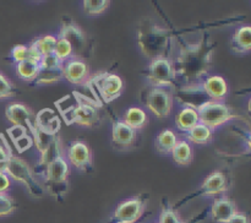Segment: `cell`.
<instances>
[{
  "mask_svg": "<svg viewBox=\"0 0 251 223\" xmlns=\"http://www.w3.org/2000/svg\"><path fill=\"white\" fill-rule=\"evenodd\" d=\"M216 47V42L208 33L198 41L181 44L176 60L172 63L176 80L183 85L184 91L193 90L207 77L213 65Z\"/></svg>",
  "mask_w": 251,
  "mask_h": 223,
  "instance_id": "1",
  "label": "cell"
},
{
  "mask_svg": "<svg viewBox=\"0 0 251 223\" xmlns=\"http://www.w3.org/2000/svg\"><path fill=\"white\" fill-rule=\"evenodd\" d=\"M172 32L167 27L157 24L151 17H145L136 28V41L140 50L146 58H168L172 46Z\"/></svg>",
  "mask_w": 251,
  "mask_h": 223,
  "instance_id": "2",
  "label": "cell"
},
{
  "mask_svg": "<svg viewBox=\"0 0 251 223\" xmlns=\"http://www.w3.org/2000/svg\"><path fill=\"white\" fill-rule=\"evenodd\" d=\"M5 173L9 175L10 179H14L15 181L24 184L28 193L34 198H42L46 194L43 186L36 180L33 171L29 168L27 162L21 157L15 156L11 151L9 153V161H7L6 168H5Z\"/></svg>",
  "mask_w": 251,
  "mask_h": 223,
  "instance_id": "3",
  "label": "cell"
},
{
  "mask_svg": "<svg viewBox=\"0 0 251 223\" xmlns=\"http://www.w3.org/2000/svg\"><path fill=\"white\" fill-rule=\"evenodd\" d=\"M199 115V122L211 130L222 126L234 118L232 109L225 102L205 100L195 107Z\"/></svg>",
  "mask_w": 251,
  "mask_h": 223,
  "instance_id": "4",
  "label": "cell"
},
{
  "mask_svg": "<svg viewBox=\"0 0 251 223\" xmlns=\"http://www.w3.org/2000/svg\"><path fill=\"white\" fill-rule=\"evenodd\" d=\"M147 200L146 194L125 198L115 207L107 223H137L144 216Z\"/></svg>",
  "mask_w": 251,
  "mask_h": 223,
  "instance_id": "5",
  "label": "cell"
},
{
  "mask_svg": "<svg viewBox=\"0 0 251 223\" xmlns=\"http://www.w3.org/2000/svg\"><path fill=\"white\" fill-rule=\"evenodd\" d=\"M146 78L153 87L166 88L173 86L176 81L173 63L169 58H157L151 60L146 71Z\"/></svg>",
  "mask_w": 251,
  "mask_h": 223,
  "instance_id": "6",
  "label": "cell"
},
{
  "mask_svg": "<svg viewBox=\"0 0 251 223\" xmlns=\"http://www.w3.org/2000/svg\"><path fill=\"white\" fill-rule=\"evenodd\" d=\"M228 189H229V179H228L227 174L222 171H215L206 176L203 183L201 184V186L195 193L181 200L179 203H176V207L188 202L190 198H200V196H221Z\"/></svg>",
  "mask_w": 251,
  "mask_h": 223,
  "instance_id": "7",
  "label": "cell"
},
{
  "mask_svg": "<svg viewBox=\"0 0 251 223\" xmlns=\"http://www.w3.org/2000/svg\"><path fill=\"white\" fill-rule=\"evenodd\" d=\"M58 37L66 39L71 44L74 49V58L81 59L85 56V53L87 51V36L75 21L69 17L63 19Z\"/></svg>",
  "mask_w": 251,
  "mask_h": 223,
  "instance_id": "8",
  "label": "cell"
},
{
  "mask_svg": "<svg viewBox=\"0 0 251 223\" xmlns=\"http://www.w3.org/2000/svg\"><path fill=\"white\" fill-rule=\"evenodd\" d=\"M66 157H68L66 161L77 171L83 173H91L93 171L92 149L87 142L82 140L71 141L66 149Z\"/></svg>",
  "mask_w": 251,
  "mask_h": 223,
  "instance_id": "9",
  "label": "cell"
},
{
  "mask_svg": "<svg viewBox=\"0 0 251 223\" xmlns=\"http://www.w3.org/2000/svg\"><path fill=\"white\" fill-rule=\"evenodd\" d=\"M145 104L159 119L169 117L173 108V97L166 88L152 87L145 97Z\"/></svg>",
  "mask_w": 251,
  "mask_h": 223,
  "instance_id": "10",
  "label": "cell"
},
{
  "mask_svg": "<svg viewBox=\"0 0 251 223\" xmlns=\"http://www.w3.org/2000/svg\"><path fill=\"white\" fill-rule=\"evenodd\" d=\"M5 117L14 126L27 129L29 132L36 125V115L33 114L31 108L24 103H10L5 108Z\"/></svg>",
  "mask_w": 251,
  "mask_h": 223,
  "instance_id": "11",
  "label": "cell"
},
{
  "mask_svg": "<svg viewBox=\"0 0 251 223\" xmlns=\"http://www.w3.org/2000/svg\"><path fill=\"white\" fill-rule=\"evenodd\" d=\"M96 83H97L98 92L105 103H110L112 100L117 99L122 95L123 88H124L123 78L113 73L100 76Z\"/></svg>",
  "mask_w": 251,
  "mask_h": 223,
  "instance_id": "12",
  "label": "cell"
},
{
  "mask_svg": "<svg viewBox=\"0 0 251 223\" xmlns=\"http://www.w3.org/2000/svg\"><path fill=\"white\" fill-rule=\"evenodd\" d=\"M69 114H71L70 122L85 127L97 126L100 122V115L97 107L88 102L77 103V105L74 107Z\"/></svg>",
  "mask_w": 251,
  "mask_h": 223,
  "instance_id": "13",
  "label": "cell"
},
{
  "mask_svg": "<svg viewBox=\"0 0 251 223\" xmlns=\"http://www.w3.org/2000/svg\"><path fill=\"white\" fill-rule=\"evenodd\" d=\"M61 70H63V77L71 85H82L90 76V68L82 59H69L63 63Z\"/></svg>",
  "mask_w": 251,
  "mask_h": 223,
  "instance_id": "14",
  "label": "cell"
},
{
  "mask_svg": "<svg viewBox=\"0 0 251 223\" xmlns=\"http://www.w3.org/2000/svg\"><path fill=\"white\" fill-rule=\"evenodd\" d=\"M238 212L237 205L230 198L226 195L217 196L211 205V217L217 223H227Z\"/></svg>",
  "mask_w": 251,
  "mask_h": 223,
  "instance_id": "15",
  "label": "cell"
},
{
  "mask_svg": "<svg viewBox=\"0 0 251 223\" xmlns=\"http://www.w3.org/2000/svg\"><path fill=\"white\" fill-rule=\"evenodd\" d=\"M202 91L206 93L210 100L223 102L229 93V86L225 77L220 75H208L201 82Z\"/></svg>",
  "mask_w": 251,
  "mask_h": 223,
  "instance_id": "16",
  "label": "cell"
},
{
  "mask_svg": "<svg viewBox=\"0 0 251 223\" xmlns=\"http://www.w3.org/2000/svg\"><path fill=\"white\" fill-rule=\"evenodd\" d=\"M112 140L117 146L129 147L136 140V131L125 124L123 119L113 120Z\"/></svg>",
  "mask_w": 251,
  "mask_h": 223,
  "instance_id": "17",
  "label": "cell"
},
{
  "mask_svg": "<svg viewBox=\"0 0 251 223\" xmlns=\"http://www.w3.org/2000/svg\"><path fill=\"white\" fill-rule=\"evenodd\" d=\"M39 154H41V156H39V161L38 163L36 164L33 171L34 176H42L44 169L47 168V166H48L49 163H51L54 159L59 158V157H64V149L60 141V137H56V139L51 142L50 146H49L48 149H44V151Z\"/></svg>",
  "mask_w": 251,
  "mask_h": 223,
  "instance_id": "18",
  "label": "cell"
},
{
  "mask_svg": "<svg viewBox=\"0 0 251 223\" xmlns=\"http://www.w3.org/2000/svg\"><path fill=\"white\" fill-rule=\"evenodd\" d=\"M230 49L235 54H248L251 50V27L249 25L239 27L230 41Z\"/></svg>",
  "mask_w": 251,
  "mask_h": 223,
  "instance_id": "19",
  "label": "cell"
},
{
  "mask_svg": "<svg viewBox=\"0 0 251 223\" xmlns=\"http://www.w3.org/2000/svg\"><path fill=\"white\" fill-rule=\"evenodd\" d=\"M198 112L194 107H185L179 110L176 115V125L180 131L188 132L199 124Z\"/></svg>",
  "mask_w": 251,
  "mask_h": 223,
  "instance_id": "20",
  "label": "cell"
},
{
  "mask_svg": "<svg viewBox=\"0 0 251 223\" xmlns=\"http://www.w3.org/2000/svg\"><path fill=\"white\" fill-rule=\"evenodd\" d=\"M171 154L176 164H179V166H189L194 158L193 146L186 140H178L174 149H172Z\"/></svg>",
  "mask_w": 251,
  "mask_h": 223,
  "instance_id": "21",
  "label": "cell"
},
{
  "mask_svg": "<svg viewBox=\"0 0 251 223\" xmlns=\"http://www.w3.org/2000/svg\"><path fill=\"white\" fill-rule=\"evenodd\" d=\"M36 125L39 129L50 134H58L60 122L51 109H43L36 115Z\"/></svg>",
  "mask_w": 251,
  "mask_h": 223,
  "instance_id": "22",
  "label": "cell"
},
{
  "mask_svg": "<svg viewBox=\"0 0 251 223\" xmlns=\"http://www.w3.org/2000/svg\"><path fill=\"white\" fill-rule=\"evenodd\" d=\"M178 140V136L173 130H162L154 139V149L159 154H169L176 145Z\"/></svg>",
  "mask_w": 251,
  "mask_h": 223,
  "instance_id": "23",
  "label": "cell"
},
{
  "mask_svg": "<svg viewBox=\"0 0 251 223\" xmlns=\"http://www.w3.org/2000/svg\"><path fill=\"white\" fill-rule=\"evenodd\" d=\"M123 122L136 131V130H141L146 126L147 122H149V117H147L146 112L142 108L130 107L124 113Z\"/></svg>",
  "mask_w": 251,
  "mask_h": 223,
  "instance_id": "24",
  "label": "cell"
},
{
  "mask_svg": "<svg viewBox=\"0 0 251 223\" xmlns=\"http://www.w3.org/2000/svg\"><path fill=\"white\" fill-rule=\"evenodd\" d=\"M185 136L186 141L198 145H206L208 144V142L212 141L213 130H211L210 127H207L206 125L199 123V124L195 125L193 129L189 130L188 132H185Z\"/></svg>",
  "mask_w": 251,
  "mask_h": 223,
  "instance_id": "25",
  "label": "cell"
},
{
  "mask_svg": "<svg viewBox=\"0 0 251 223\" xmlns=\"http://www.w3.org/2000/svg\"><path fill=\"white\" fill-rule=\"evenodd\" d=\"M63 70L61 68L56 69H39L38 75L33 80L36 86H46L53 85L63 80Z\"/></svg>",
  "mask_w": 251,
  "mask_h": 223,
  "instance_id": "26",
  "label": "cell"
},
{
  "mask_svg": "<svg viewBox=\"0 0 251 223\" xmlns=\"http://www.w3.org/2000/svg\"><path fill=\"white\" fill-rule=\"evenodd\" d=\"M39 69H41L39 68V64L34 63L32 60H25L22 63L16 64L17 75L24 81H32L33 82L36 76L38 75Z\"/></svg>",
  "mask_w": 251,
  "mask_h": 223,
  "instance_id": "27",
  "label": "cell"
},
{
  "mask_svg": "<svg viewBox=\"0 0 251 223\" xmlns=\"http://www.w3.org/2000/svg\"><path fill=\"white\" fill-rule=\"evenodd\" d=\"M32 46L41 53L42 56L49 55L54 53V48L56 44V37L53 34H44V36L38 37L32 42Z\"/></svg>",
  "mask_w": 251,
  "mask_h": 223,
  "instance_id": "28",
  "label": "cell"
},
{
  "mask_svg": "<svg viewBox=\"0 0 251 223\" xmlns=\"http://www.w3.org/2000/svg\"><path fill=\"white\" fill-rule=\"evenodd\" d=\"M109 0H85L82 1L83 11L88 16H98V15L103 14L109 7Z\"/></svg>",
  "mask_w": 251,
  "mask_h": 223,
  "instance_id": "29",
  "label": "cell"
},
{
  "mask_svg": "<svg viewBox=\"0 0 251 223\" xmlns=\"http://www.w3.org/2000/svg\"><path fill=\"white\" fill-rule=\"evenodd\" d=\"M54 55L61 61V63H65L69 59L74 58V49L71 47V44L69 43L66 39L59 38L56 37V44L55 48H54Z\"/></svg>",
  "mask_w": 251,
  "mask_h": 223,
  "instance_id": "30",
  "label": "cell"
},
{
  "mask_svg": "<svg viewBox=\"0 0 251 223\" xmlns=\"http://www.w3.org/2000/svg\"><path fill=\"white\" fill-rule=\"evenodd\" d=\"M158 223H183V220L176 208L172 207L167 201H162V211Z\"/></svg>",
  "mask_w": 251,
  "mask_h": 223,
  "instance_id": "31",
  "label": "cell"
},
{
  "mask_svg": "<svg viewBox=\"0 0 251 223\" xmlns=\"http://www.w3.org/2000/svg\"><path fill=\"white\" fill-rule=\"evenodd\" d=\"M16 95H19V90L6 76L0 73V99L14 97Z\"/></svg>",
  "mask_w": 251,
  "mask_h": 223,
  "instance_id": "32",
  "label": "cell"
},
{
  "mask_svg": "<svg viewBox=\"0 0 251 223\" xmlns=\"http://www.w3.org/2000/svg\"><path fill=\"white\" fill-rule=\"evenodd\" d=\"M17 208V203L7 194H0V217H5L14 212Z\"/></svg>",
  "mask_w": 251,
  "mask_h": 223,
  "instance_id": "33",
  "label": "cell"
},
{
  "mask_svg": "<svg viewBox=\"0 0 251 223\" xmlns=\"http://www.w3.org/2000/svg\"><path fill=\"white\" fill-rule=\"evenodd\" d=\"M11 59L16 64L28 60V46H16L11 50Z\"/></svg>",
  "mask_w": 251,
  "mask_h": 223,
  "instance_id": "34",
  "label": "cell"
},
{
  "mask_svg": "<svg viewBox=\"0 0 251 223\" xmlns=\"http://www.w3.org/2000/svg\"><path fill=\"white\" fill-rule=\"evenodd\" d=\"M61 66H63V63L54 55V53L42 56L41 61H39V68L41 69H56L61 68Z\"/></svg>",
  "mask_w": 251,
  "mask_h": 223,
  "instance_id": "35",
  "label": "cell"
},
{
  "mask_svg": "<svg viewBox=\"0 0 251 223\" xmlns=\"http://www.w3.org/2000/svg\"><path fill=\"white\" fill-rule=\"evenodd\" d=\"M9 153L10 149L7 147V145L5 144L4 146L0 145V172H5L7 161H9Z\"/></svg>",
  "mask_w": 251,
  "mask_h": 223,
  "instance_id": "36",
  "label": "cell"
},
{
  "mask_svg": "<svg viewBox=\"0 0 251 223\" xmlns=\"http://www.w3.org/2000/svg\"><path fill=\"white\" fill-rule=\"evenodd\" d=\"M11 185V179L5 172H0V194H6Z\"/></svg>",
  "mask_w": 251,
  "mask_h": 223,
  "instance_id": "37",
  "label": "cell"
},
{
  "mask_svg": "<svg viewBox=\"0 0 251 223\" xmlns=\"http://www.w3.org/2000/svg\"><path fill=\"white\" fill-rule=\"evenodd\" d=\"M227 223H250V218L245 212L238 211Z\"/></svg>",
  "mask_w": 251,
  "mask_h": 223,
  "instance_id": "38",
  "label": "cell"
},
{
  "mask_svg": "<svg viewBox=\"0 0 251 223\" xmlns=\"http://www.w3.org/2000/svg\"><path fill=\"white\" fill-rule=\"evenodd\" d=\"M205 215H206V212L200 213V215L195 216V217L190 218V220L185 221V222H183V223H199V222H201V221H202L203 218H205Z\"/></svg>",
  "mask_w": 251,
  "mask_h": 223,
  "instance_id": "39",
  "label": "cell"
},
{
  "mask_svg": "<svg viewBox=\"0 0 251 223\" xmlns=\"http://www.w3.org/2000/svg\"><path fill=\"white\" fill-rule=\"evenodd\" d=\"M157 223H158V222H157Z\"/></svg>",
  "mask_w": 251,
  "mask_h": 223,
  "instance_id": "40",
  "label": "cell"
}]
</instances>
